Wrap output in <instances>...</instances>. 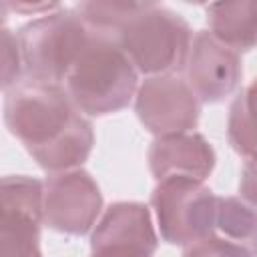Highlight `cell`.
<instances>
[{
	"label": "cell",
	"mask_w": 257,
	"mask_h": 257,
	"mask_svg": "<svg viewBox=\"0 0 257 257\" xmlns=\"http://www.w3.org/2000/svg\"><path fill=\"white\" fill-rule=\"evenodd\" d=\"M149 167L157 181L187 177L203 183L215 167V151L197 133L157 137L149 147Z\"/></svg>",
	"instance_id": "obj_11"
},
{
	"label": "cell",
	"mask_w": 257,
	"mask_h": 257,
	"mask_svg": "<svg viewBox=\"0 0 257 257\" xmlns=\"http://www.w3.org/2000/svg\"><path fill=\"white\" fill-rule=\"evenodd\" d=\"M92 257H124V255H92Z\"/></svg>",
	"instance_id": "obj_19"
},
{
	"label": "cell",
	"mask_w": 257,
	"mask_h": 257,
	"mask_svg": "<svg viewBox=\"0 0 257 257\" xmlns=\"http://www.w3.org/2000/svg\"><path fill=\"white\" fill-rule=\"evenodd\" d=\"M187 20L155 2H141L122 24L116 42L143 74H173L185 68L191 50Z\"/></svg>",
	"instance_id": "obj_3"
},
{
	"label": "cell",
	"mask_w": 257,
	"mask_h": 257,
	"mask_svg": "<svg viewBox=\"0 0 257 257\" xmlns=\"http://www.w3.org/2000/svg\"><path fill=\"white\" fill-rule=\"evenodd\" d=\"M32 257H42V255H40V251H38V253H34V255H32Z\"/></svg>",
	"instance_id": "obj_20"
},
{
	"label": "cell",
	"mask_w": 257,
	"mask_h": 257,
	"mask_svg": "<svg viewBox=\"0 0 257 257\" xmlns=\"http://www.w3.org/2000/svg\"><path fill=\"white\" fill-rule=\"evenodd\" d=\"M253 82H257V78H255V80H253Z\"/></svg>",
	"instance_id": "obj_21"
},
{
	"label": "cell",
	"mask_w": 257,
	"mask_h": 257,
	"mask_svg": "<svg viewBox=\"0 0 257 257\" xmlns=\"http://www.w3.org/2000/svg\"><path fill=\"white\" fill-rule=\"evenodd\" d=\"M102 209L96 181L82 169L52 173L44 183V223L68 235H84L92 229Z\"/></svg>",
	"instance_id": "obj_8"
},
{
	"label": "cell",
	"mask_w": 257,
	"mask_h": 257,
	"mask_svg": "<svg viewBox=\"0 0 257 257\" xmlns=\"http://www.w3.org/2000/svg\"><path fill=\"white\" fill-rule=\"evenodd\" d=\"M211 235L241 257H257V211L237 197H217Z\"/></svg>",
	"instance_id": "obj_13"
},
{
	"label": "cell",
	"mask_w": 257,
	"mask_h": 257,
	"mask_svg": "<svg viewBox=\"0 0 257 257\" xmlns=\"http://www.w3.org/2000/svg\"><path fill=\"white\" fill-rule=\"evenodd\" d=\"M185 70L187 84L199 100L209 104L231 96L243 74L239 52L217 40L209 30H197L193 36Z\"/></svg>",
	"instance_id": "obj_9"
},
{
	"label": "cell",
	"mask_w": 257,
	"mask_h": 257,
	"mask_svg": "<svg viewBox=\"0 0 257 257\" xmlns=\"http://www.w3.org/2000/svg\"><path fill=\"white\" fill-rule=\"evenodd\" d=\"M161 237L171 245H191L213 231L217 197L201 181L169 177L151 195Z\"/></svg>",
	"instance_id": "obj_5"
},
{
	"label": "cell",
	"mask_w": 257,
	"mask_h": 257,
	"mask_svg": "<svg viewBox=\"0 0 257 257\" xmlns=\"http://www.w3.org/2000/svg\"><path fill=\"white\" fill-rule=\"evenodd\" d=\"M4 122L38 161L68 141L84 116L60 84L26 78L6 90Z\"/></svg>",
	"instance_id": "obj_1"
},
{
	"label": "cell",
	"mask_w": 257,
	"mask_h": 257,
	"mask_svg": "<svg viewBox=\"0 0 257 257\" xmlns=\"http://www.w3.org/2000/svg\"><path fill=\"white\" fill-rule=\"evenodd\" d=\"M183 257H241L237 251H233L229 245H225L223 241H219L213 235H207L195 243H191Z\"/></svg>",
	"instance_id": "obj_17"
},
{
	"label": "cell",
	"mask_w": 257,
	"mask_h": 257,
	"mask_svg": "<svg viewBox=\"0 0 257 257\" xmlns=\"http://www.w3.org/2000/svg\"><path fill=\"white\" fill-rule=\"evenodd\" d=\"M44 221V185L16 175L0 183V257H32L38 253Z\"/></svg>",
	"instance_id": "obj_6"
},
{
	"label": "cell",
	"mask_w": 257,
	"mask_h": 257,
	"mask_svg": "<svg viewBox=\"0 0 257 257\" xmlns=\"http://www.w3.org/2000/svg\"><path fill=\"white\" fill-rule=\"evenodd\" d=\"M90 36L88 26L76 10L58 8L28 24L18 32V46L28 78L60 84Z\"/></svg>",
	"instance_id": "obj_4"
},
{
	"label": "cell",
	"mask_w": 257,
	"mask_h": 257,
	"mask_svg": "<svg viewBox=\"0 0 257 257\" xmlns=\"http://www.w3.org/2000/svg\"><path fill=\"white\" fill-rule=\"evenodd\" d=\"M137 80V68L120 44L110 36L90 32L66 76V90L80 112L104 116L128 106Z\"/></svg>",
	"instance_id": "obj_2"
},
{
	"label": "cell",
	"mask_w": 257,
	"mask_h": 257,
	"mask_svg": "<svg viewBox=\"0 0 257 257\" xmlns=\"http://www.w3.org/2000/svg\"><path fill=\"white\" fill-rule=\"evenodd\" d=\"M135 110L143 126L157 137L183 135L199 122V98L175 74L145 78L137 90Z\"/></svg>",
	"instance_id": "obj_7"
},
{
	"label": "cell",
	"mask_w": 257,
	"mask_h": 257,
	"mask_svg": "<svg viewBox=\"0 0 257 257\" xmlns=\"http://www.w3.org/2000/svg\"><path fill=\"white\" fill-rule=\"evenodd\" d=\"M22 54L18 46L16 34H12L8 28L2 30V88L10 90V86L18 84L20 68H22Z\"/></svg>",
	"instance_id": "obj_16"
},
{
	"label": "cell",
	"mask_w": 257,
	"mask_h": 257,
	"mask_svg": "<svg viewBox=\"0 0 257 257\" xmlns=\"http://www.w3.org/2000/svg\"><path fill=\"white\" fill-rule=\"evenodd\" d=\"M239 193L241 197L257 207V157L255 159H249L241 171V181H239Z\"/></svg>",
	"instance_id": "obj_18"
},
{
	"label": "cell",
	"mask_w": 257,
	"mask_h": 257,
	"mask_svg": "<svg viewBox=\"0 0 257 257\" xmlns=\"http://www.w3.org/2000/svg\"><path fill=\"white\" fill-rule=\"evenodd\" d=\"M227 135L239 155L257 157V82H251L231 102Z\"/></svg>",
	"instance_id": "obj_14"
},
{
	"label": "cell",
	"mask_w": 257,
	"mask_h": 257,
	"mask_svg": "<svg viewBox=\"0 0 257 257\" xmlns=\"http://www.w3.org/2000/svg\"><path fill=\"white\" fill-rule=\"evenodd\" d=\"M159 239L147 205L120 201L112 203L90 237L92 255H124L151 257Z\"/></svg>",
	"instance_id": "obj_10"
},
{
	"label": "cell",
	"mask_w": 257,
	"mask_h": 257,
	"mask_svg": "<svg viewBox=\"0 0 257 257\" xmlns=\"http://www.w3.org/2000/svg\"><path fill=\"white\" fill-rule=\"evenodd\" d=\"M141 2H82L76 6L78 16L90 32L116 40L122 24L137 12Z\"/></svg>",
	"instance_id": "obj_15"
},
{
	"label": "cell",
	"mask_w": 257,
	"mask_h": 257,
	"mask_svg": "<svg viewBox=\"0 0 257 257\" xmlns=\"http://www.w3.org/2000/svg\"><path fill=\"white\" fill-rule=\"evenodd\" d=\"M207 20L211 34L235 52L257 46V0L209 4Z\"/></svg>",
	"instance_id": "obj_12"
}]
</instances>
